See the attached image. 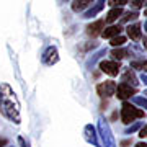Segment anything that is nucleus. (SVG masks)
Returning a JSON list of instances; mask_svg holds the SVG:
<instances>
[{
	"label": "nucleus",
	"mask_w": 147,
	"mask_h": 147,
	"mask_svg": "<svg viewBox=\"0 0 147 147\" xmlns=\"http://www.w3.org/2000/svg\"><path fill=\"white\" fill-rule=\"evenodd\" d=\"M142 80H144V82H146V84H147V77H142Z\"/></svg>",
	"instance_id": "obj_26"
},
{
	"label": "nucleus",
	"mask_w": 147,
	"mask_h": 147,
	"mask_svg": "<svg viewBox=\"0 0 147 147\" xmlns=\"http://www.w3.org/2000/svg\"><path fill=\"white\" fill-rule=\"evenodd\" d=\"M146 95H147V92H146Z\"/></svg>",
	"instance_id": "obj_29"
},
{
	"label": "nucleus",
	"mask_w": 147,
	"mask_h": 147,
	"mask_svg": "<svg viewBox=\"0 0 147 147\" xmlns=\"http://www.w3.org/2000/svg\"><path fill=\"white\" fill-rule=\"evenodd\" d=\"M5 92H7V93H3V90L0 88V106H2L3 113H5L8 118L15 119V123H20V115H18V103H16L15 96H13L15 93H11L10 87H7V85H5Z\"/></svg>",
	"instance_id": "obj_1"
},
{
	"label": "nucleus",
	"mask_w": 147,
	"mask_h": 147,
	"mask_svg": "<svg viewBox=\"0 0 147 147\" xmlns=\"http://www.w3.org/2000/svg\"><path fill=\"white\" fill-rule=\"evenodd\" d=\"M126 3H127V0H108V5H111V7H123Z\"/></svg>",
	"instance_id": "obj_18"
},
{
	"label": "nucleus",
	"mask_w": 147,
	"mask_h": 147,
	"mask_svg": "<svg viewBox=\"0 0 147 147\" xmlns=\"http://www.w3.org/2000/svg\"><path fill=\"white\" fill-rule=\"evenodd\" d=\"M96 92H98L100 96H111V95L116 93V84L111 82V80H108L105 84L98 85V87H96Z\"/></svg>",
	"instance_id": "obj_4"
},
{
	"label": "nucleus",
	"mask_w": 147,
	"mask_h": 147,
	"mask_svg": "<svg viewBox=\"0 0 147 147\" xmlns=\"http://www.w3.org/2000/svg\"><path fill=\"white\" fill-rule=\"evenodd\" d=\"M126 54H127V51H126V49H123V47H119V49L115 47V49L111 51V56H113L115 61H121L123 57H126Z\"/></svg>",
	"instance_id": "obj_14"
},
{
	"label": "nucleus",
	"mask_w": 147,
	"mask_h": 147,
	"mask_svg": "<svg viewBox=\"0 0 147 147\" xmlns=\"http://www.w3.org/2000/svg\"><path fill=\"white\" fill-rule=\"evenodd\" d=\"M132 3V7H134V8H142V7H144V3H146V0H132L131 2Z\"/></svg>",
	"instance_id": "obj_19"
},
{
	"label": "nucleus",
	"mask_w": 147,
	"mask_h": 147,
	"mask_svg": "<svg viewBox=\"0 0 147 147\" xmlns=\"http://www.w3.org/2000/svg\"><path fill=\"white\" fill-rule=\"evenodd\" d=\"M142 44H144V47L147 49V38H144V42H142Z\"/></svg>",
	"instance_id": "obj_25"
},
{
	"label": "nucleus",
	"mask_w": 147,
	"mask_h": 147,
	"mask_svg": "<svg viewBox=\"0 0 147 147\" xmlns=\"http://www.w3.org/2000/svg\"><path fill=\"white\" fill-rule=\"evenodd\" d=\"M121 31H123V28L119 26V25H113V26L106 28V30H103V33H101V36L103 38H115V36H119Z\"/></svg>",
	"instance_id": "obj_9"
},
{
	"label": "nucleus",
	"mask_w": 147,
	"mask_h": 147,
	"mask_svg": "<svg viewBox=\"0 0 147 147\" xmlns=\"http://www.w3.org/2000/svg\"><path fill=\"white\" fill-rule=\"evenodd\" d=\"M144 15H146V16H147V8H146V10H144Z\"/></svg>",
	"instance_id": "obj_28"
},
{
	"label": "nucleus",
	"mask_w": 147,
	"mask_h": 147,
	"mask_svg": "<svg viewBox=\"0 0 147 147\" xmlns=\"http://www.w3.org/2000/svg\"><path fill=\"white\" fill-rule=\"evenodd\" d=\"M139 136H141V137H146V136H147V124L142 127L141 131H139Z\"/></svg>",
	"instance_id": "obj_21"
},
{
	"label": "nucleus",
	"mask_w": 147,
	"mask_h": 147,
	"mask_svg": "<svg viewBox=\"0 0 147 147\" xmlns=\"http://www.w3.org/2000/svg\"><path fill=\"white\" fill-rule=\"evenodd\" d=\"M44 61H46L47 64H53L57 61V49L56 47H49L46 51V54H44Z\"/></svg>",
	"instance_id": "obj_11"
},
{
	"label": "nucleus",
	"mask_w": 147,
	"mask_h": 147,
	"mask_svg": "<svg viewBox=\"0 0 147 147\" xmlns=\"http://www.w3.org/2000/svg\"><path fill=\"white\" fill-rule=\"evenodd\" d=\"M121 15H123V7H113V8L108 11V15H106V23L116 21Z\"/></svg>",
	"instance_id": "obj_10"
},
{
	"label": "nucleus",
	"mask_w": 147,
	"mask_h": 147,
	"mask_svg": "<svg viewBox=\"0 0 147 147\" xmlns=\"http://www.w3.org/2000/svg\"><path fill=\"white\" fill-rule=\"evenodd\" d=\"M100 69L105 74H108V75H111V77H115V75H118L121 65H119L118 61H103V62H100Z\"/></svg>",
	"instance_id": "obj_3"
},
{
	"label": "nucleus",
	"mask_w": 147,
	"mask_h": 147,
	"mask_svg": "<svg viewBox=\"0 0 147 147\" xmlns=\"http://www.w3.org/2000/svg\"><path fill=\"white\" fill-rule=\"evenodd\" d=\"M146 116V113L142 110H139V108H136V106H132L131 103H123V110H121V119H123V123L124 124H129V123H132L134 119H137V118H144Z\"/></svg>",
	"instance_id": "obj_2"
},
{
	"label": "nucleus",
	"mask_w": 147,
	"mask_h": 147,
	"mask_svg": "<svg viewBox=\"0 0 147 147\" xmlns=\"http://www.w3.org/2000/svg\"><path fill=\"white\" fill-rule=\"evenodd\" d=\"M123 84H127V85H129V84L136 85V84H137L136 75H134V72H131V69L124 72V75H123Z\"/></svg>",
	"instance_id": "obj_13"
},
{
	"label": "nucleus",
	"mask_w": 147,
	"mask_h": 147,
	"mask_svg": "<svg viewBox=\"0 0 147 147\" xmlns=\"http://www.w3.org/2000/svg\"><path fill=\"white\" fill-rule=\"evenodd\" d=\"M136 147H147V144H144V142H139Z\"/></svg>",
	"instance_id": "obj_24"
},
{
	"label": "nucleus",
	"mask_w": 147,
	"mask_h": 147,
	"mask_svg": "<svg viewBox=\"0 0 147 147\" xmlns=\"http://www.w3.org/2000/svg\"><path fill=\"white\" fill-rule=\"evenodd\" d=\"M129 144H131V141H123V142H121V146H123V147L129 146Z\"/></svg>",
	"instance_id": "obj_23"
},
{
	"label": "nucleus",
	"mask_w": 147,
	"mask_h": 147,
	"mask_svg": "<svg viewBox=\"0 0 147 147\" xmlns=\"http://www.w3.org/2000/svg\"><path fill=\"white\" fill-rule=\"evenodd\" d=\"M134 93H136V88L131 87V85H127V84L116 85V95H118V98H121V100H127Z\"/></svg>",
	"instance_id": "obj_5"
},
{
	"label": "nucleus",
	"mask_w": 147,
	"mask_h": 147,
	"mask_svg": "<svg viewBox=\"0 0 147 147\" xmlns=\"http://www.w3.org/2000/svg\"><path fill=\"white\" fill-rule=\"evenodd\" d=\"M7 144H8V141H7V139H0V147H5Z\"/></svg>",
	"instance_id": "obj_22"
},
{
	"label": "nucleus",
	"mask_w": 147,
	"mask_h": 147,
	"mask_svg": "<svg viewBox=\"0 0 147 147\" xmlns=\"http://www.w3.org/2000/svg\"><path fill=\"white\" fill-rule=\"evenodd\" d=\"M103 30H105V21L103 20H96V21H93L92 25L87 26V33H88V36H92V38L100 36L101 33H103Z\"/></svg>",
	"instance_id": "obj_6"
},
{
	"label": "nucleus",
	"mask_w": 147,
	"mask_h": 147,
	"mask_svg": "<svg viewBox=\"0 0 147 147\" xmlns=\"http://www.w3.org/2000/svg\"><path fill=\"white\" fill-rule=\"evenodd\" d=\"M95 0H74L72 2V10L74 11H84L85 8H88L92 3H93Z\"/></svg>",
	"instance_id": "obj_8"
},
{
	"label": "nucleus",
	"mask_w": 147,
	"mask_h": 147,
	"mask_svg": "<svg viewBox=\"0 0 147 147\" xmlns=\"http://www.w3.org/2000/svg\"><path fill=\"white\" fill-rule=\"evenodd\" d=\"M144 30H146V31H147V21H146V25H144Z\"/></svg>",
	"instance_id": "obj_27"
},
{
	"label": "nucleus",
	"mask_w": 147,
	"mask_h": 147,
	"mask_svg": "<svg viewBox=\"0 0 147 147\" xmlns=\"http://www.w3.org/2000/svg\"><path fill=\"white\" fill-rule=\"evenodd\" d=\"M137 16H139V13H137V11H127V13H124V16L121 18V21H123V23H127V21L136 20Z\"/></svg>",
	"instance_id": "obj_17"
},
{
	"label": "nucleus",
	"mask_w": 147,
	"mask_h": 147,
	"mask_svg": "<svg viewBox=\"0 0 147 147\" xmlns=\"http://www.w3.org/2000/svg\"><path fill=\"white\" fill-rule=\"evenodd\" d=\"M124 42H126V38L121 36V34H119V36L111 38V46H113V47H119V46H123Z\"/></svg>",
	"instance_id": "obj_16"
},
{
	"label": "nucleus",
	"mask_w": 147,
	"mask_h": 147,
	"mask_svg": "<svg viewBox=\"0 0 147 147\" xmlns=\"http://www.w3.org/2000/svg\"><path fill=\"white\" fill-rule=\"evenodd\" d=\"M127 31V36L131 38L132 41H137V39H141L142 33H141V25L139 23H134V25H129V26L126 28Z\"/></svg>",
	"instance_id": "obj_7"
},
{
	"label": "nucleus",
	"mask_w": 147,
	"mask_h": 147,
	"mask_svg": "<svg viewBox=\"0 0 147 147\" xmlns=\"http://www.w3.org/2000/svg\"><path fill=\"white\" fill-rule=\"evenodd\" d=\"M131 67L142 70V72H147V61H134V62H131Z\"/></svg>",
	"instance_id": "obj_15"
},
{
	"label": "nucleus",
	"mask_w": 147,
	"mask_h": 147,
	"mask_svg": "<svg viewBox=\"0 0 147 147\" xmlns=\"http://www.w3.org/2000/svg\"><path fill=\"white\" fill-rule=\"evenodd\" d=\"M103 7H105V2H96V5H95L93 8H90V10L85 13L84 18H92V16H95L96 13H100V11L103 10Z\"/></svg>",
	"instance_id": "obj_12"
},
{
	"label": "nucleus",
	"mask_w": 147,
	"mask_h": 147,
	"mask_svg": "<svg viewBox=\"0 0 147 147\" xmlns=\"http://www.w3.org/2000/svg\"><path fill=\"white\" fill-rule=\"evenodd\" d=\"M136 103L142 106H147V100H144V98H136Z\"/></svg>",
	"instance_id": "obj_20"
}]
</instances>
